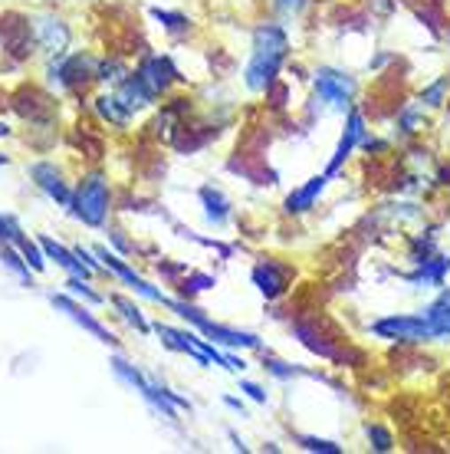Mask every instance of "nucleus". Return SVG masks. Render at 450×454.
Returning a JSON list of instances; mask_svg holds the SVG:
<instances>
[{"mask_svg": "<svg viewBox=\"0 0 450 454\" xmlns=\"http://www.w3.org/2000/svg\"><path fill=\"white\" fill-rule=\"evenodd\" d=\"M326 184H329V175H315L303 188H296V192L286 198V215H303V211H309V207L315 205V198L326 192Z\"/></svg>", "mask_w": 450, "mask_h": 454, "instance_id": "obj_18", "label": "nucleus"}, {"mask_svg": "<svg viewBox=\"0 0 450 454\" xmlns=\"http://www.w3.org/2000/svg\"><path fill=\"white\" fill-rule=\"evenodd\" d=\"M450 270V257H428V261L417 263L415 273H407V284H415L417 290H438L444 286V273Z\"/></svg>", "mask_w": 450, "mask_h": 454, "instance_id": "obj_16", "label": "nucleus"}, {"mask_svg": "<svg viewBox=\"0 0 450 454\" xmlns=\"http://www.w3.org/2000/svg\"><path fill=\"white\" fill-rule=\"evenodd\" d=\"M207 286H214V277H191V284L184 280V286H181V290L191 296V294H201V290H207Z\"/></svg>", "mask_w": 450, "mask_h": 454, "instance_id": "obj_31", "label": "nucleus"}, {"mask_svg": "<svg viewBox=\"0 0 450 454\" xmlns=\"http://www.w3.org/2000/svg\"><path fill=\"white\" fill-rule=\"evenodd\" d=\"M30 178H34L36 188H40L50 201H57L59 207H73V192L66 188L63 175L57 171V165H50V161H36V165H30Z\"/></svg>", "mask_w": 450, "mask_h": 454, "instance_id": "obj_10", "label": "nucleus"}, {"mask_svg": "<svg viewBox=\"0 0 450 454\" xmlns=\"http://www.w3.org/2000/svg\"><path fill=\"white\" fill-rule=\"evenodd\" d=\"M424 319L434 326L438 340H450V290H444V294H440L438 300L424 309Z\"/></svg>", "mask_w": 450, "mask_h": 454, "instance_id": "obj_20", "label": "nucleus"}, {"mask_svg": "<svg viewBox=\"0 0 450 454\" xmlns=\"http://www.w3.org/2000/svg\"><path fill=\"white\" fill-rule=\"evenodd\" d=\"M372 333L375 336H382V340H392V342H428V340H438V333L431 326L424 313L421 317H388V319H378L372 323Z\"/></svg>", "mask_w": 450, "mask_h": 454, "instance_id": "obj_6", "label": "nucleus"}, {"mask_svg": "<svg viewBox=\"0 0 450 454\" xmlns=\"http://www.w3.org/2000/svg\"><path fill=\"white\" fill-rule=\"evenodd\" d=\"M96 257H99V261H102V267H105V273H112V277H119V280H122L125 286H132V290H136L138 296H145V300H151V303H161V307L168 303V296L161 294V290H155V286L148 284L145 277H138V273L132 270L128 263L119 261V257H115V254H109V250H105V247H96Z\"/></svg>", "mask_w": 450, "mask_h": 454, "instance_id": "obj_7", "label": "nucleus"}, {"mask_svg": "<svg viewBox=\"0 0 450 454\" xmlns=\"http://www.w3.org/2000/svg\"><path fill=\"white\" fill-rule=\"evenodd\" d=\"M355 99V82L338 69H319L313 82V113H349Z\"/></svg>", "mask_w": 450, "mask_h": 454, "instance_id": "obj_3", "label": "nucleus"}, {"mask_svg": "<svg viewBox=\"0 0 450 454\" xmlns=\"http://www.w3.org/2000/svg\"><path fill=\"white\" fill-rule=\"evenodd\" d=\"M138 73L145 76V82L155 92H165L171 82L178 80V69H175V63H171L168 57H148L145 63L138 67Z\"/></svg>", "mask_w": 450, "mask_h": 454, "instance_id": "obj_17", "label": "nucleus"}, {"mask_svg": "<svg viewBox=\"0 0 450 454\" xmlns=\"http://www.w3.org/2000/svg\"><path fill=\"white\" fill-rule=\"evenodd\" d=\"M50 76L59 86H66V90H79V86H86L89 80H96V69H92L89 57H63L57 67L50 69Z\"/></svg>", "mask_w": 450, "mask_h": 454, "instance_id": "obj_12", "label": "nucleus"}, {"mask_svg": "<svg viewBox=\"0 0 450 454\" xmlns=\"http://www.w3.org/2000/svg\"><path fill=\"white\" fill-rule=\"evenodd\" d=\"M417 122H421V115H417V109H405V115H401V129H405V132H415Z\"/></svg>", "mask_w": 450, "mask_h": 454, "instance_id": "obj_33", "label": "nucleus"}, {"mask_svg": "<svg viewBox=\"0 0 450 454\" xmlns=\"http://www.w3.org/2000/svg\"><path fill=\"white\" fill-rule=\"evenodd\" d=\"M361 138H365V119H361V113L349 109V115H345V132H342V138H338L336 152H332V161H329V168H326L329 178H332V175L342 168V161H345L352 152H355V145H359Z\"/></svg>", "mask_w": 450, "mask_h": 454, "instance_id": "obj_11", "label": "nucleus"}, {"mask_svg": "<svg viewBox=\"0 0 450 454\" xmlns=\"http://www.w3.org/2000/svg\"><path fill=\"white\" fill-rule=\"evenodd\" d=\"M40 247H43L46 261H57V267H63L69 277H89V273H92L76 250H66L63 244H57L53 238H40Z\"/></svg>", "mask_w": 450, "mask_h": 454, "instance_id": "obj_15", "label": "nucleus"}, {"mask_svg": "<svg viewBox=\"0 0 450 454\" xmlns=\"http://www.w3.org/2000/svg\"><path fill=\"white\" fill-rule=\"evenodd\" d=\"M273 7H276V13H283V17H296V13L306 7V0H273Z\"/></svg>", "mask_w": 450, "mask_h": 454, "instance_id": "obj_30", "label": "nucleus"}, {"mask_svg": "<svg viewBox=\"0 0 450 454\" xmlns=\"http://www.w3.org/2000/svg\"><path fill=\"white\" fill-rule=\"evenodd\" d=\"M151 17L155 20H161L168 30H175V34H181V30H188V17H181V13H168V11H151Z\"/></svg>", "mask_w": 450, "mask_h": 454, "instance_id": "obj_26", "label": "nucleus"}, {"mask_svg": "<svg viewBox=\"0 0 450 454\" xmlns=\"http://www.w3.org/2000/svg\"><path fill=\"white\" fill-rule=\"evenodd\" d=\"M201 205H204V215L214 227H224L230 221V201H227L224 194L211 188V184H204L201 188Z\"/></svg>", "mask_w": 450, "mask_h": 454, "instance_id": "obj_19", "label": "nucleus"}, {"mask_svg": "<svg viewBox=\"0 0 450 454\" xmlns=\"http://www.w3.org/2000/svg\"><path fill=\"white\" fill-rule=\"evenodd\" d=\"M168 309H175L184 323H191V326H198V333H204L211 342H217V346H227V349H260V336H253V333H244V330H230V326H221V323H214V319H207L198 307H191L188 300H171L165 303Z\"/></svg>", "mask_w": 450, "mask_h": 454, "instance_id": "obj_2", "label": "nucleus"}, {"mask_svg": "<svg viewBox=\"0 0 450 454\" xmlns=\"http://www.w3.org/2000/svg\"><path fill=\"white\" fill-rule=\"evenodd\" d=\"M112 303H115V309H122V317L128 326H136L138 333H151V326L145 323V317H142V309H138L136 303H128V300H122V296H115Z\"/></svg>", "mask_w": 450, "mask_h": 454, "instance_id": "obj_23", "label": "nucleus"}, {"mask_svg": "<svg viewBox=\"0 0 450 454\" xmlns=\"http://www.w3.org/2000/svg\"><path fill=\"white\" fill-rule=\"evenodd\" d=\"M50 303H53V307H57L59 313H66V317L73 319L76 326H82V330L89 333V336H96L99 342H105V346H119V340H115L112 333L105 330L99 319H92L89 309L82 307V303H76L73 296H66V294H50Z\"/></svg>", "mask_w": 450, "mask_h": 454, "instance_id": "obj_8", "label": "nucleus"}, {"mask_svg": "<svg viewBox=\"0 0 450 454\" xmlns=\"http://www.w3.org/2000/svg\"><path fill=\"white\" fill-rule=\"evenodd\" d=\"M0 263H4L7 270L17 273L23 284H30V263L23 261V254L13 247V244H4V247H0Z\"/></svg>", "mask_w": 450, "mask_h": 454, "instance_id": "obj_22", "label": "nucleus"}, {"mask_svg": "<svg viewBox=\"0 0 450 454\" xmlns=\"http://www.w3.org/2000/svg\"><path fill=\"white\" fill-rule=\"evenodd\" d=\"M0 136H11V129H7L4 122H0Z\"/></svg>", "mask_w": 450, "mask_h": 454, "instance_id": "obj_35", "label": "nucleus"}, {"mask_svg": "<svg viewBox=\"0 0 450 454\" xmlns=\"http://www.w3.org/2000/svg\"><path fill=\"white\" fill-rule=\"evenodd\" d=\"M115 96L122 99V106L128 109V113H138V109H145V106L155 103L158 92L148 86L145 76L136 69V73H128V76H122V80H119V92H115Z\"/></svg>", "mask_w": 450, "mask_h": 454, "instance_id": "obj_13", "label": "nucleus"}, {"mask_svg": "<svg viewBox=\"0 0 450 454\" xmlns=\"http://www.w3.org/2000/svg\"><path fill=\"white\" fill-rule=\"evenodd\" d=\"M263 369H270L276 379H293V375H303V369H296V365H286V363H276V359H270V363L263 365Z\"/></svg>", "mask_w": 450, "mask_h": 454, "instance_id": "obj_29", "label": "nucleus"}, {"mask_svg": "<svg viewBox=\"0 0 450 454\" xmlns=\"http://www.w3.org/2000/svg\"><path fill=\"white\" fill-rule=\"evenodd\" d=\"M286 280H290V267H283V263H276V261H260L257 267H253V286H257L267 300H276V296L286 290Z\"/></svg>", "mask_w": 450, "mask_h": 454, "instance_id": "obj_14", "label": "nucleus"}, {"mask_svg": "<svg viewBox=\"0 0 450 454\" xmlns=\"http://www.w3.org/2000/svg\"><path fill=\"white\" fill-rule=\"evenodd\" d=\"M7 161H11V159H7V155H0V165H7Z\"/></svg>", "mask_w": 450, "mask_h": 454, "instance_id": "obj_36", "label": "nucleus"}, {"mask_svg": "<svg viewBox=\"0 0 450 454\" xmlns=\"http://www.w3.org/2000/svg\"><path fill=\"white\" fill-rule=\"evenodd\" d=\"M290 53V40L280 23H260L253 30V50H250V63L244 69V82L247 90L263 92L270 90V82L276 80L283 59Z\"/></svg>", "mask_w": 450, "mask_h": 454, "instance_id": "obj_1", "label": "nucleus"}, {"mask_svg": "<svg viewBox=\"0 0 450 454\" xmlns=\"http://www.w3.org/2000/svg\"><path fill=\"white\" fill-rule=\"evenodd\" d=\"M112 372L122 379L125 386H132L138 392V395L145 398L148 405L161 415V419H168V421H175L178 419V405L171 402V395H168V388L165 386H158V382H151V379H145V375L138 372L136 365H128L125 359H119V356H112Z\"/></svg>", "mask_w": 450, "mask_h": 454, "instance_id": "obj_4", "label": "nucleus"}, {"mask_svg": "<svg viewBox=\"0 0 450 454\" xmlns=\"http://www.w3.org/2000/svg\"><path fill=\"white\" fill-rule=\"evenodd\" d=\"M34 40L40 50H46L50 57H63L69 46V30L66 23L53 17V13H43V17H36L34 20Z\"/></svg>", "mask_w": 450, "mask_h": 454, "instance_id": "obj_9", "label": "nucleus"}, {"mask_svg": "<svg viewBox=\"0 0 450 454\" xmlns=\"http://www.w3.org/2000/svg\"><path fill=\"white\" fill-rule=\"evenodd\" d=\"M299 444H303L306 451H322V454H338V451H342L336 442H326V438H313V434H303V438H299Z\"/></svg>", "mask_w": 450, "mask_h": 454, "instance_id": "obj_25", "label": "nucleus"}, {"mask_svg": "<svg viewBox=\"0 0 450 454\" xmlns=\"http://www.w3.org/2000/svg\"><path fill=\"white\" fill-rule=\"evenodd\" d=\"M224 405H227V409H234V411H240V415H244V402H237L234 395H227V398H224Z\"/></svg>", "mask_w": 450, "mask_h": 454, "instance_id": "obj_34", "label": "nucleus"}, {"mask_svg": "<svg viewBox=\"0 0 450 454\" xmlns=\"http://www.w3.org/2000/svg\"><path fill=\"white\" fill-rule=\"evenodd\" d=\"M66 294L79 296V300H86V303H102V296L92 294L89 286H86V277H69V280H66Z\"/></svg>", "mask_w": 450, "mask_h": 454, "instance_id": "obj_24", "label": "nucleus"}, {"mask_svg": "<svg viewBox=\"0 0 450 454\" xmlns=\"http://www.w3.org/2000/svg\"><path fill=\"white\" fill-rule=\"evenodd\" d=\"M444 92H447V80H438L434 86H428V90L421 92V103H424V106H440V103H444Z\"/></svg>", "mask_w": 450, "mask_h": 454, "instance_id": "obj_28", "label": "nucleus"}, {"mask_svg": "<svg viewBox=\"0 0 450 454\" xmlns=\"http://www.w3.org/2000/svg\"><path fill=\"white\" fill-rule=\"evenodd\" d=\"M365 434H369V442L375 444V451H392V434L384 432V428H378V425H369V428H365Z\"/></svg>", "mask_w": 450, "mask_h": 454, "instance_id": "obj_27", "label": "nucleus"}, {"mask_svg": "<svg viewBox=\"0 0 450 454\" xmlns=\"http://www.w3.org/2000/svg\"><path fill=\"white\" fill-rule=\"evenodd\" d=\"M73 215L89 227L105 224V215H109V184H105L102 175H89L76 188V194H73Z\"/></svg>", "mask_w": 450, "mask_h": 454, "instance_id": "obj_5", "label": "nucleus"}, {"mask_svg": "<svg viewBox=\"0 0 450 454\" xmlns=\"http://www.w3.org/2000/svg\"><path fill=\"white\" fill-rule=\"evenodd\" d=\"M96 109H99V115L105 119V122H112V125H128V119H132V113L122 106V99L119 96H99L96 99Z\"/></svg>", "mask_w": 450, "mask_h": 454, "instance_id": "obj_21", "label": "nucleus"}, {"mask_svg": "<svg viewBox=\"0 0 450 454\" xmlns=\"http://www.w3.org/2000/svg\"><path fill=\"white\" fill-rule=\"evenodd\" d=\"M240 392H247L253 402H267V392H263L257 382H240Z\"/></svg>", "mask_w": 450, "mask_h": 454, "instance_id": "obj_32", "label": "nucleus"}]
</instances>
